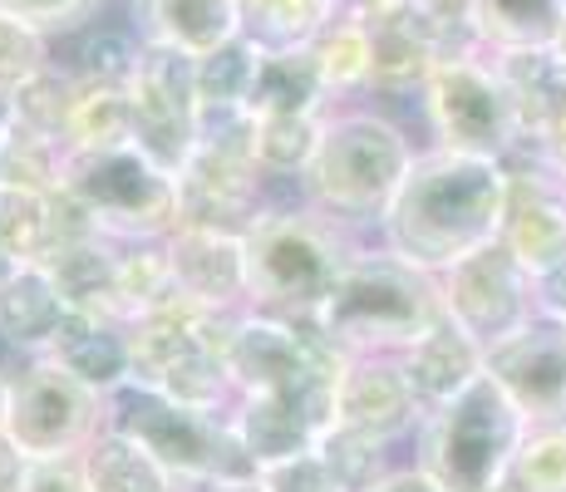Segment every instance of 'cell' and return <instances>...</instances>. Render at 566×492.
I'll use <instances>...</instances> for the list:
<instances>
[{"instance_id": "cell-1", "label": "cell", "mask_w": 566, "mask_h": 492, "mask_svg": "<svg viewBox=\"0 0 566 492\" xmlns=\"http://www.w3.org/2000/svg\"><path fill=\"white\" fill-rule=\"evenodd\" d=\"M227 365L237 389L232 423L261 473L321 448L335 423V385L350 365L321 325L242 311L227 341Z\"/></svg>"}, {"instance_id": "cell-2", "label": "cell", "mask_w": 566, "mask_h": 492, "mask_svg": "<svg viewBox=\"0 0 566 492\" xmlns=\"http://www.w3.org/2000/svg\"><path fill=\"white\" fill-rule=\"evenodd\" d=\"M507 188L513 178L493 158H468L449 148L413 153L405 182L379 222V247L409 261L413 271L443 276L463 257L503 237Z\"/></svg>"}, {"instance_id": "cell-3", "label": "cell", "mask_w": 566, "mask_h": 492, "mask_svg": "<svg viewBox=\"0 0 566 492\" xmlns=\"http://www.w3.org/2000/svg\"><path fill=\"white\" fill-rule=\"evenodd\" d=\"M413 163L409 134L375 104L325 108L321 148L301 178L306 207L335 227H379Z\"/></svg>"}, {"instance_id": "cell-4", "label": "cell", "mask_w": 566, "mask_h": 492, "mask_svg": "<svg viewBox=\"0 0 566 492\" xmlns=\"http://www.w3.org/2000/svg\"><path fill=\"white\" fill-rule=\"evenodd\" d=\"M439 315V276L413 271L409 261L379 247L355 251L315 325L345 359H399Z\"/></svg>"}, {"instance_id": "cell-5", "label": "cell", "mask_w": 566, "mask_h": 492, "mask_svg": "<svg viewBox=\"0 0 566 492\" xmlns=\"http://www.w3.org/2000/svg\"><path fill=\"white\" fill-rule=\"evenodd\" d=\"M355 251L360 247L345 237V227H335L315 207H301V212L271 207L242 237L247 311L281 315V321H315L340 286Z\"/></svg>"}, {"instance_id": "cell-6", "label": "cell", "mask_w": 566, "mask_h": 492, "mask_svg": "<svg viewBox=\"0 0 566 492\" xmlns=\"http://www.w3.org/2000/svg\"><path fill=\"white\" fill-rule=\"evenodd\" d=\"M104 423L128 433L134 443H144L172 483L217 488V483L261 478L256 458L247 453L232 414L222 419V409H192V404L163 399L154 389L124 385L104 399Z\"/></svg>"}, {"instance_id": "cell-7", "label": "cell", "mask_w": 566, "mask_h": 492, "mask_svg": "<svg viewBox=\"0 0 566 492\" xmlns=\"http://www.w3.org/2000/svg\"><path fill=\"white\" fill-rule=\"evenodd\" d=\"M237 315L207 311L192 301H172L154 315H138L128 325V349H134L128 385L192 404V409H222L237 394L232 365H227V341H232Z\"/></svg>"}, {"instance_id": "cell-8", "label": "cell", "mask_w": 566, "mask_h": 492, "mask_svg": "<svg viewBox=\"0 0 566 492\" xmlns=\"http://www.w3.org/2000/svg\"><path fill=\"white\" fill-rule=\"evenodd\" d=\"M60 192L90 217V227L108 242H163L182 222L178 178H168L134 144L64 148Z\"/></svg>"}, {"instance_id": "cell-9", "label": "cell", "mask_w": 566, "mask_h": 492, "mask_svg": "<svg viewBox=\"0 0 566 492\" xmlns=\"http://www.w3.org/2000/svg\"><path fill=\"white\" fill-rule=\"evenodd\" d=\"M527 439V419L493 375H478L449 404L423 414L419 468L449 492H493Z\"/></svg>"}, {"instance_id": "cell-10", "label": "cell", "mask_w": 566, "mask_h": 492, "mask_svg": "<svg viewBox=\"0 0 566 492\" xmlns=\"http://www.w3.org/2000/svg\"><path fill=\"white\" fill-rule=\"evenodd\" d=\"M419 94H423V118H429L433 148L468 153V158H493L507 168L517 158V148L532 138L497 60H483V54L443 60L429 70Z\"/></svg>"}, {"instance_id": "cell-11", "label": "cell", "mask_w": 566, "mask_h": 492, "mask_svg": "<svg viewBox=\"0 0 566 492\" xmlns=\"http://www.w3.org/2000/svg\"><path fill=\"white\" fill-rule=\"evenodd\" d=\"M10 443L40 463V458H80L90 439L104 429V399L64 375L50 355H30L10 369L6 385V423Z\"/></svg>"}, {"instance_id": "cell-12", "label": "cell", "mask_w": 566, "mask_h": 492, "mask_svg": "<svg viewBox=\"0 0 566 492\" xmlns=\"http://www.w3.org/2000/svg\"><path fill=\"white\" fill-rule=\"evenodd\" d=\"M128 108H134V148L154 158L168 178H178L198 153V60L144 40L138 70L128 80Z\"/></svg>"}, {"instance_id": "cell-13", "label": "cell", "mask_w": 566, "mask_h": 492, "mask_svg": "<svg viewBox=\"0 0 566 492\" xmlns=\"http://www.w3.org/2000/svg\"><path fill=\"white\" fill-rule=\"evenodd\" d=\"M439 295L443 311L453 315V325L473 335L483 345V355L537 315V286H532L527 266L503 242L473 251L453 271H443Z\"/></svg>"}, {"instance_id": "cell-14", "label": "cell", "mask_w": 566, "mask_h": 492, "mask_svg": "<svg viewBox=\"0 0 566 492\" xmlns=\"http://www.w3.org/2000/svg\"><path fill=\"white\" fill-rule=\"evenodd\" d=\"M483 369L507 389L527 429L566 423V321L537 311L517 335L488 349Z\"/></svg>"}, {"instance_id": "cell-15", "label": "cell", "mask_w": 566, "mask_h": 492, "mask_svg": "<svg viewBox=\"0 0 566 492\" xmlns=\"http://www.w3.org/2000/svg\"><path fill=\"white\" fill-rule=\"evenodd\" d=\"M507 178L513 188L497 242L527 266V276H542L566 261V182L547 168H513Z\"/></svg>"}, {"instance_id": "cell-16", "label": "cell", "mask_w": 566, "mask_h": 492, "mask_svg": "<svg viewBox=\"0 0 566 492\" xmlns=\"http://www.w3.org/2000/svg\"><path fill=\"white\" fill-rule=\"evenodd\" d=\"M178 295L207 311H247V257L242 237L212 232V227H178L163 237Z\"/></svg>"}, {"instance_id": "cell-17", "label": "cell", "mask_w": 566, "mask_h": 492, "mask_svg": "<svg viewBox=\"0 0 566 492\" xmlns=\"http://www.w3.org/2000/svg\"><path fill=\"white\" fill-rule=\"evenodd\" d=\"M419 419H423V404L413 399L399 359H350L345 365L340 385H335V423L395 443Z\"/></svg>"}, {"instance_id": "cell-18", "label": "cell", "mask_w": 566, "mask_h": 492, "mask_svg": "<svg viewBox=\"0 0 566 492\" xmlns=\"http://www.w3.org/2000/svg\"><path fill=\"white\" fill-rule=\"evenodd\" d=\"M399 369H405V379H409L413 399L423 404V414H433L439 404H449L453 394L468 389L483 375V345L468 331H459L453 315L443 311L439 321L399 355Z\"/></svg>"}, {"instance_id": "cell-19", "label": "cell", "mask_w": 566, "mask_h": 492, "mask_svg": "<svg viewBox=\"0 0 566 492\" xmlns=\"http://www.w3.org/2000/svg\"><path fill=\"white\" fill-rule=\"evenodd\" d=\"M50 359L74 375L84 389H94L99 399L118 394L134 375V349H128V325L108 321V315H74L60 325L50 345Z\"/></svg>"}, {"instance_id": "cell-20", "label": "cell", "mask_w": 566, "mask_h": 492, "mask_svg": "<svg viewBox=\"0 0 566 492\" xmlns=\"http://www.w3.org/2000/svg\"><path fill=\"white\" fill-rule=\"evenodd\" d=\"M40 266L54 276L64 305L74 315H108L124 321V301H118V242H108L99 232L64 237L50 247V257Z\"/></svg>"}, {"instance_id": "cell-21", "label": "cell", "mask_w": 566, "mask_h": 492, "mask_svg": "<svg viewBox=\"0 0 566 492\" xmlns=\"http://www.w3.org/2000/svg\"><path fill=\"white\" fill-rule=\"evenodd\" d=\"M134 25L154 45L202 60L242 35V0H134Z\"/></svg>"}, {"instance_id": "cell-22", "label": "cell", "mask_w": 566, "mask_h": 492, "mask_svg": "<svg viewBox=\"0 0 566 492\" xmlns=\"http://www.w3.org/2000/svg\"><path fill=\"white\" fill-rule=\"evenodd\" d=\"M64 321H70V305L40 261L15 266L0 281V345H10L15 355H50Z\"/></svg>"}, {"instance_id": "cell-23", "label": "cell", "mask_w": 566, "mask_h": 492, "mask_svg": "<svg viewBox=\"0 0 566 492\" xmlns=\"http://www.w3.org/2000/svg\"><path fill=\"white\" fill-rule=\"evenodd\" d=\"M335 98L325 90V74L315 64V50H261L252 94H247V114L271 118V114H321Z\"/></svg>"}, {"instance_id": "cell-24", "label": "cell", "mask_w": 566, "mask_h": 492, "mask_svg": "<svg viewBox=\"0 0 566 492\" xmlns=\"http://www.w3.org/2000/svg\"><path fill=\"white\" fill-rule=\"evenodd\" d=\"M468 20L483 54L552 50L566 25V0H468Z\"/></svg>"}, {"instance_id": "cell-25", "label": "cell", "mask_w": 566, "mask_h": 492, "mask_svg": "<svg viewBox=\"0 0 566 492\" xmlns=\"http://www.w3.org/2000/svg\"><path fill=\"white\" fill-rule=\"evenodd\" d=\"M64 40H70V60H64V70H70L80 84L128 90V80H134V70H138V54H144V35H138V25L94 15V20H84V25H74Z\"/></svg>"}, {"instance_id": "cell-26", "label": "cell", "mask_w": 566, "mask_h": 492, "mask_svg": "<svg viewBox=\"0 0 566 492\" xmlns=\"http://www.w3.org/2000/svg\"><path fill=\"white\" fill-rule=\"evenodd\" d=\"M80 463L90 492H172V478L154 463V453L144 443H134L128 433L108 429V423L90 439Z\"/></svg>"}, {"instance_id": "cell-27", "label": "cell", "mask_w": 566, "mask_h": 492, "mask_svg": "<svg viewBox=\"0 0 566 492\" xmlns=\"http://www.w3.org/2000/svg\"><path fill=\"white\" fill-rule=\"evenodd\" d=\"M54 242H60L54 192H35L0 178V257L30 266V261H45Z\"/></svg>"}, {"instance_id": "cell-28", "label": "cell", "mask_w": 566, "mask_h": 492, "mask_svg": "<svg viewBox=\"0 0 566 492\" xmlns=\"http://www.w3.org/2000/svg\"><path fill=\"white\" fill-rule=\"evenodd\" d=\"M503 70L507 90H513L527 134H537L542 124H552L557 114H566V54L552 50H517V54H493Z\"/></svg>"}, {"instance_id": "cell-29", "label": "cell", "mask_w": 566, "mask_h": 492, "mask_svg": "<svg viewBox=\"0 0 566 492\" xmlns=\"http://www.w3.org/2000/svg\"><path fill=\"white\" fill-rule=\"evenodd\" d=\"M340 15L345 0H242V35L261 50H301Z\"/></svg>"}, {"instance_id": "cell-30", "label": "cell", "mask_w": 566, "mask_h": 492, "mask_svg": "<svg viewBox=\"0 0 566 492\" xmlns=\"http://www.w3.org/2000/svg\"><path fill=\"white\" fill-rule=\"evenodd\" d=\"M321 128H325V108L321 114H271L256 118V168L261 178H306V168L315 163V148H321Z\"/></svg>"}, {"instance_id": "cell-31", "label": "cell", "mask_w": 566, "mask_h": 492, "mask_svg": "<svg viewBox=\"0 0 566 492\" xmlns=\"http://www.w3.org/2000/svg\"><path fill=\"white\" fill-rule=\"evenodd\" d=\"M80 98V80H74L64 64H45L35 80H25L15 94H10V108H15V124L35 138H54L64 144L70 134V108Z\"/></svg>"}, {"instance_id": "cell-32", "label": "cell", "mask_w": 566, "mask_h": 492, "mask_svg": "<svg viewBox=\"0 0 566 492\" xmlns=\"http://www.w3.org/2000/svg\"><path fill=\"white\" fill-rule=\"evenodd\" d=\"M311 50H315V64H321V74H325L331 98L369 90V25L355 20L350 10H345L340 20H331V25L311 40Z\"/></svg>"}, {"instance_id": "cell-33", "label": "cell", "mask_w": 566, "mask_h": 492, "mask_svg": "<svg viewBox=\"0 0 566 492\" xmlns=\"http://www.w3.org/2000/svg\"><path fill=\"white\" fill-rule=\"evenodd\" d=\"M134 144V108L128 90H104V84H80V98L70 108V134L64 148H118Z\"/></svg>"}, {"instance_id": "cell-34", "label": "cell", "mask_w": 566, "mask_h": 492, "mask_svg": "<svg viewBox=\"0 0 566 492\" xmlns=\"http://www.w3.org/2000/svg\"><path fill=\"white\" fill-rule=\"evenodd\" d=\"M261 64V45L247 35L227 40L222 50L202 54L198 60V108L202 114H217V108H247V94H252Z\"/></svg>"}, {"instance_id": "cell-35", "label": "cell", "mask_w": 566, "mask_h": 492, "mask_svg": "<svg viewBox=\"0 0 566 492\" xmlns=\"http://www.w3.org/2000/svg\"><path fill=\"white\" fill-rule=\"evenodd\" d=\"M385 448H389L385 439H369V433H360V429L331 423V433L321 439L315 458L325 463V473H331V483L340 492H365V488H375L379 478L389 473Z\"/></svg>"}, {"instance_id": "cell-36", "label": "cell", "mask_w": 566, "mask_h": 492, "mask_svg": "<svg viewBox=\"0 0 566 492\" xmlns=\"http://www.w3.org/2000/svg\"><path fill=\"white\" fill-rule=\"evenodd\" d=\"M50 60V30H40L35 20L15 15V10H0V94H15Z\"/></svg>"}, {"instance_id": "cell-37", "label": "cell", "mask_w": 566, "mask_h": 492, "mask_svg": "<svg viewBox=\"0 0 566 492\" xmlns=\"http://www.w3.org/2000/svg\"><path fill=\"white\" fill-rule=\"evenodd\" d=\"M507 478L522 492H566V423H557V429H527Z\"/></svg>"}, {"instance_id": "cell-38", "label": "cell", "mask_w": 566, "mask_h": 492, "mask_svg": "<svg viewBox=\"0 0 566 492\" xmlns=\"http://www.w3.org/2000/svg\"><path fill=\"white\" fill-rule=\"evenodd\" d=\"M104 0H0V10H15V15L35 20L40 30H60V35H70L74 25H84V20L99 15Z\"/></svg>"}, {"instance_id": "cell-39", "label": "cell", "mask_w": 566, "mask_h": 492, "mask_svg": "<svg viewBox=\"0 0 566 492\" xmlns=\"http://www.w3.org/2000/svg\"><path fill=\"white\" fill-rule=\"evenodd\" d=\"M266 488L271 492H340L331 483V473H325V463L315 453L306 458H296V463H276V468H266Z\"/></svg>"}, {"instance_id": "cell-40", "label": "cell", "mask_w": 566, "mask_h": 492, "mask_svg": "<svg viewBox=\"0 0 566 492\" xmlns=\"http://www.w3.org/2000/svg\"><path fill=\"white\" fill-rule=\"evenodd\" d=\"M20 492H90L84 463L80 458H40V463H30Z\"/></svg>"}, {"instance_id": "cell-41", "label": "cell", "mask_w": 566, "mask_h": 492, "mask_svg": "<svg viewBox=\"0 0 566 492\" xmlns=\"http://www.w3.org/2000/svg\"><path fill=\"white\" fill-rule=\"evenodd\" d=\"M532 286H537V311L566 321V261L552 271H542V276H532Z\"/></svg>"}, {"instance_id": "cell-42", "label": "cell", "mask_w": 566, "mask_h": 492, "mask_svg": "<svg viewBox=\"0 0 566 492\" xmlns=\"http://www.w3.org/2000/svg\"><path fill=\"white\" fill-rule=\"evenodd\" d=\"M365 492H449V488H443L439 478H429L423 468H389V473Z\"/></svg>"}, {"instance_id": "cell-43", "label": "cell", "mask_w": 566, "mask_h": 492, "mask_svg": "<svg viewBox=\"0 0 566 492\" xmlns=\"http://www.w3.org/2000/svg\"><path fill=\"white\" fill-rule=\"evenodd\" d=\"M25 473H30V458L10 443L6 429H0V492H20L25 488Z\"/></svg>"}, {"instance_id": "cell-44", "label": "cell", "mask_w": 566, "mask_h": 492, "mask_svg": "<svg viewBox=\"0 0 566 492\" xmlns=\"http://www.w3.org/2000/svg\"><path fill=\"white\" fill-rule=\"evenodd\" d=\"M10 138H15V108H10V94H0V168H6Z\"/></svg>"}, {"instance_id": "cell-45", "label": "cell", "mask_w": 566, "mask_h": 492, "mask_svg": "<svg viewBox=\"0 0 566 492\" xmlns=\"http://www.w3.org/2000/svg\"><path fill=\"white\" fill-rule=\"evenodd\" d=\"M207 492H271V488H266V478H247V483H217Z\"/></svg>"}, {"instance_id": "cell-46", "label": "cell", "mask_w": 566, "mask_h": 492, "mask_svg": "<svg viewBox=\"0 0 566 492\" xmlns=\"http://www.w3.org/2000/svg\"><path fill=\"white\" fill-rule=\"evenodd\" d=\"M6 385H10V369H0V423H6Z\"/></svg>"}, {"instance_id": "cell-47", "label": "cell", "mask_w": 566, "mask_h": 492, "mask_svg": "<svg viewBox=\"0 0 566 492\" xmlns=\"http://www.w3.org/2000/svg\"><path fill=\"white\" fill-rule=\"evenodd\" d=\"M10 271H15V261H6V257H0V281H6Z\"/></svg>"}, {"instance_id": "cell-48", "label": "cell", "mask_w": 566, "mask_h": 492, "mask_svg": "<svg viewBox=\"0 0 566 492\" xmlns=\"http://www.w3.org/2000/svg\"><path fill=\"white\" fill-rule=\"evenodd\" d=\"M557 50H562V54H566V25H562V40H557Z\"/></svg>"}, {"instance_id": "cell-49", "label": "cell", "mask_w": 566, "mask_h": 492, "mask_svg": "<svg viewBox=\"0 0 566 492\" xmlns=\"http://www.w3.org/2000/svg\"><path fill=\"white\" fill-rule=\"evenodd\" d=\"M128 6H134V0H128Z\"/></svg>"}, {"instance_id": "cell-50", "label": "cell", "mask_w": 566, "mask_h": 492, "mask_svg": "<svg viewBox=\"0 0 566 492\" xmlns=\"http://www.w3.org/2000/svg\"><path fill=\"white\" fill-rule=\"evenodd\" d=\"M562 182H566V178H562Z\"/></svg>"}]
</instances>
